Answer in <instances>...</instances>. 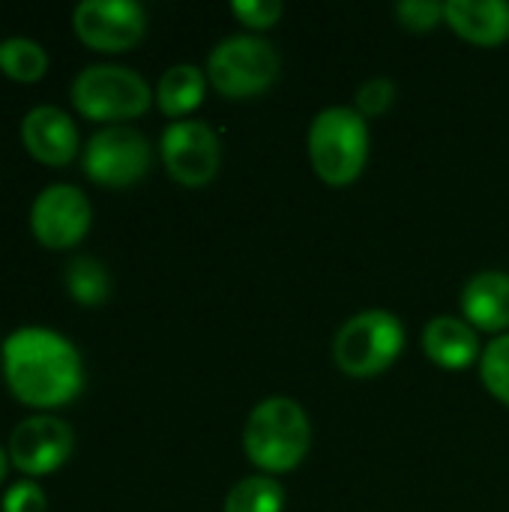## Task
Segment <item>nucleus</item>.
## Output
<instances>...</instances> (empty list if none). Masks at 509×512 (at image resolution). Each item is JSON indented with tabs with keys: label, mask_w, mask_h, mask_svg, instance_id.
<instances>
[{
	"label": "nucleus",
	"mask_w": 509,
	"mask_h": 512,
	"mask_svg": "<svg viewBox=\"0 0 509 512\" xmlns=\"http://www.w3.org/2000/svg\"><path fill=\"white\" fill-rule=\"evenodd\" d=\"M72 102L93 120H129L150 108V84L129 66L93 63L72 81Z\"/></svg>",
	"instance_id": "obj_6"
},
{
	"label": "nucleus",
	"mask_w": 509,
	"mask_h": 512,
	"mask_svg": "<svg viewBox=\"0 0 509 512\" xmlns=\"http://www.w3.org/2000/svg\"><path fill=\"white\" fill-rule=\"evenodd\" d=\"M207 93V72L192 63H177L162 72L156 87V102L168 117H186L192 114Z\"/></svg>",
	"instance_id": "obj_16"
},
{
	"label": "nucleus",
	"mask_w": 509,
	"mask_h": 512,
	"mask_svg": "<svg viewBox=\"0 0 509 512\" xmlns=\"http://www.w3.org/2000/svg\"><path fill=\"white\" fill-rule=\"evenodd\" d=\"M72 21L96 51H126L147 30V12L135 0H84L75 6Z\"/></svg>",
	"instance_id": "obj_9"
},
{
	"label": "nucleus",
	"mask_w": 509,
	"mask_h": 512,
	"mask_svg": "<svg viewBox=\"0 0 509 512\" xmlns=\"http://www.w3.org/2000/svg\"><path fill=\"white\" fill-rule=\"evenodd\" d=\"M6 459H9V453H3V450H0V480L6 477Z\"/></svg>",
	"instance_id": "obj_25"
},
{
	"label": "nucleus",
	"mask_w": 509,
	"mask_h": 512,
	"mask_svg": "<svg viewBox=\"0 0 509 512\" xmlns=\"http://www.w3.org/2000/svg\"><path fill=\"white\" fill-rule=\"evenodd\" d=\"M45 66H48V54L39 42H33L27 36H9L0 42V69L9 78L36 81V78H42Z\"/></svg>",
	"instance_id": "obj_19"
},
{
	"label": "nucleus",
	"mask_w": 509,
	"mask_h": 512,
	"mask_svg": "<svg viewBox=\"0 0 509 512\" xmlns=\"http://www.w3.org/2000/svg\"><path fill=\"white\" fill-rule=\"evenodd\" d=\"M282 57L276 45L258 33H237L222 42L207 57V81L225 99H252L273 87L279 78Z\"/></svg>",
	"instance_id": "obj_5"
},
{
	"label": "nucleus",
	"mask_w": 509,
	"mask_h": 512,
	"mask_svg": "<svg viewBox=\"0 0 509 512\" xmlns=\"http://www.w3.org/2000/svg\"><path fill=\"white\" fill-rule=\"evenodd\" d=\"M63 282L69 288V294L78 303H87V306H96V303L108 300V294H111L108 270L96 258H90V255L72 258L66 264V270H63Z\"/></svg>",
	"instance_id": "obj_18"
},
{
	"label": "nucleus",
	"mask_w": 509,
	"mask_h": 512,
	"mask_svg": "<svg viewBox=\"0 0 509 512\" xmlns=\"http://www.w3.org/2000/svg\"><path fill=\"white\" fill-rule=\"evenodd\" d=\"M309 162L327 186H351L369 162V120L351 105H330L309 126Z\"/></svg>",
	"instance_id": "obj_3"
},
{
	"label": "nucleus",
	"mask_w": 509,
	"mask_h": 512,
	"mask_svg": "<svg viewBox=\"0 0 509 512\" xmlns=\"http://www.w3.org/2000/svg\"><path fill=\"white\" fill-rule=\"evenodd\" d=\"M162 162L183 186H207L222 165V144L204 120H174L162 132Z\"/></svg>",
	"instance_id": "obj_8"
},
{
	"label": "nucleus",
	"mask_w": 509,
	"mask_h": 512,
	"mask_svg": "<svg viewBox=\"0 0 509 512\" xmlns=\"http://www.w3.org/2000/svg\"><path fill=\"white\" fill-rule=\"evenodd\" d=\"M396 102V81L393 78H369L366 84L357 87V96H354V108L369 120V117H381L384 111H390Z\"/></svg>",
	"instance_id": "obj_22"
},
{
	"label": "nucleus",
	"mask_w": 509,
	"mask_h": 512,
	"mask_svg": "<svg viewBox=\"0 0 509 512\" xmlns=\"http://www.w3.org/2000/svg\"><path fill=\"white\" fill-rule=\"evenodd\" d=\"M423 351L426 357L447 369V372H465L483 357L480 333L456 315H438L423 327Z\"/></svg>",
	"instance_id": "obj_12"
},
{
	"label": "nucleus",
	"mask_w": 509,
	"mask_h": 512,
	"mask_svg": "<svg viewBox=\"0 0 509 512\" xmlns=\"http://www.w3.org/2000/svg\"><path fill=\"white\" fill-rule=\"evenodd\" d=\"M153 150L132 126H105L84 147V171L105 186H129L150 171Z\"/></svg>",
	"instance_id": "obj_7"
},
{
	"label": "nucleus",
	"mask_w": 509,
	"mask_h": 512,
	"mask_svg": "<svg viewBox=\"0 0 509 512\" xmlns=\"http://www.w3.org/2000/svg\"><path fill=\"white\" fill-rule=\"evenodd\" d=\"M447 27L465 42L495 48L509 39L507 0H447Z\"/></svg>",
	"instance_id": "obj_15"
},
{
	"label": "nucleus",
	"mask_w": 509,
	"mask_h": 512,
	"mask_svg": "<svg viewBox=\"0 0 509 512\" xmlns=\"http://www.w3.org/2000/svg\"><path fill=\"white\" fill-rule=\"evenodd\" d=\"M285 486L270 474L243 477L225 498V512H282Z\"/></svg>",
	"instance_id": "obj_17"
},
{
	"label": "nucleus",
	"mask_w": 509,
	"mask_h": 512,
	"mask_svg": "<svg viewBox=\"0 0 509 512\" xmlns=\"http://www.w3.org/2000/svg\"><path fill=\"white\" fill-rule=\"evenodd\" d=\"M243 450L264 474H288L300 468L312 450V423L297 399H261L243 429Z\"/></svg>",
	"instance_id": "obj_2"
},
{
	"label": "nucleus",
	"mask_w": 509,
	"mask_h": 512,
	"mask_svg": "<svg viewBox=\"0 0 509 512\" xmlns=\"http://www.w3.org/2000/svg\"><path fill=\"white\" fill-rule=\"evenodd\" d=\"M72 444H75V438H72L69 423L48 417V414H36V417L21 420L12 429L9 459L24 474H48L69 459Z\"/></svg>",
	"instance_id": "obj_11"
},
{
	"label": "nucleus",
	"mask_w": 509,
	"mask_h": 512,
	"mask_svg": "<svg viewBox=\"0 0 509 512\" xmlns=\"http://www.w3.org/2000/svg\"><path fill=\"white\" fill-rule=\"evenodd\" d=\"M30 228L39 243L63 249L78 243L90 228V201L78 186L54 183L42 189L30 207Z\"/></svg>",
	"instance_id": "obj_10"
},
{
	"label": "nucleus",
	"mask_w": 509,
	"mask_h": 512,
	"mask_svg": "<svg viewBox=\"0 0 509 512\" xmlns=\"http://www.w3.org/2000/svg\"><path fill=\"white\" fill-rule=\"evenodd\" d=\"M21 138L27 150L48 165H66L78 150V129L72 117L54 105L30 108L21 123Z\"/></svg>",
	"instance_id": "obj_14"
},
{
	"label": "nucleus",
	"mask_w": 509,
	"mask_h": 512,
	"mask_svg": "<svg viewBox=\"0 0 509 512\" xmlns=\"http://www.w3.org/2000/svg\"><path fill=\"white\" fill-rule=\"evenodd\" d=\"M396 18L411 33H429L441 21L447 24V3H438V0H399L396 3Z\"/></svg>",
	"instance_id": "obj_21"
},
{
	"label": "nucleus",
	"mask_w": 509,
	"mask_h": 512,
	"mask_svg": "<svg viewBox=\"0 0 509 512\" xmlns=\"http://www.w3.org/2000/svg\"><path fill=\"white\" fill-rule=\"evenodd\" d=\"M231 12L249 30H270V27L279 24L285 6L279 0H234L231 3Z\"/></svg>",
	"instance_id": "obj_23"
},
{
	"label": "nucleus",
	"mask_w": 509,
	"mask_h": 512,
	"mask_svg": "<svg viewBox=\"0 0 509 512\" xmlns=\"http://www.w3.org/2000/svg\"><path fill=\"white\" fill-rule=\"evenodd\" d=\"M3 366L12 393L27 405H60L78 396L84 372L75 345L45 327H21L3 342Z\"/></svg>",
	"instance_id": "obj_1"
},
{
	"label": "nucleus",
	"mask_w": 509,
	"mask_h": 512,
	"mask_svg": "<svg viewBox=\"0 0 509 512\" xmlns=\"http://www.w3.org/2000/svg\"><path fill=\"white\" fill-rule=\"evenodd\" d=\"M405 351V324L387 309L351 315L333 336V363L351 378L387 372Z\"/></svg>",
	"instance_id": "obj_4"
},
{
	"label": "nucleus",
	"mask_w": 509,
	"mask_h": 512,
	"mask_svg": "<svg viewBox=\"0 0 509 512\" xmlns=\"http://www.w3.org/2000/svg\"><path fill=\"white\" fill-rule=\"evenodd\" d=\"M462 318L477 333H507L509 330V273L483 270L462 288Z\"/></svg>",
	"instance_id": "obj_13"
},
{
	"label": "nucleus",
	"mask_w": 509,
	"mask_h": 512,
	"mask_svg": "<svg viewBox=\"0 0 509 512\" xmlns=\"http://www.w3.org/2000/svg\"><path fill=\"white\" fill-rule=\"evenodd\" d=\"M480 381L483 387L509 408V333L495 336L480 357Z\"/></svg>",
	"instance_id": "obj_20"
},
{
	"label": "nucleus",
	"mask_w": 509,
	"mask_h": 512,
	"mask_svg": "<svg viewBox=\"0 0 509 512\" xmlns=\"http://www.w3.org/2000/svg\"><path fill=\"white\" fill-rule=\"evenodd\" d=\"M3 512H45V492L30 480L15 483L3 498Z\"/></svg>",
	"instance_id": "obj_24"
}]
</instances>
